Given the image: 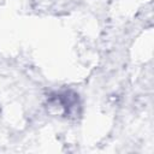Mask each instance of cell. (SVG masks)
<instances>
[{
	"label": "cell",
	"mask_w": 154,
	"mask_h": 154,
	"mask_svg": "<svg viewBox=\"0 0 154 154\" xmlns=\"http://www.w3.org/2000/svg\"><path fill=\"white\" fill-rule=\"evenodd\" d=\"M48 105L51 107H59L65 117L78 114V109L81 107L78 95L72 90H64L52 94L48 99Z\"/></svg>",
	"instance_id": "6da1fadb"
}]
</instances>
